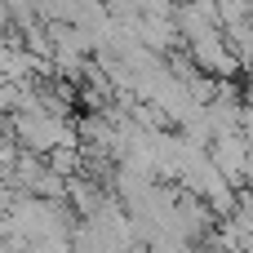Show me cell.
<instances>
[{
  "label": "cell",
  "mask_w": 253,
  "mask_h": 253,
  "mask_svg": "<svg viewBox=\"0 0 253 253\" xmlns=\"http://www.w3.org/2000/svg\"><path fill=\"white\" fill-rule=\"evenodd\" d=\"M133 36H138V44L151 49L156 58H160V53H173V49L182 44V31H178L173 18H138Z\"/></svg>",
  "instance_id": "277c9868"
},
{
  "label": "cell",
  "mask_w": 253,
  "mask_h": 253,
  "mask_svg": "<svg viewBox=\"0 0 253 253\" xmlns=\"http://www.w3.org/2000/svg\"><path fill=\"white\" fill-rule=\"evenodd\" d=\"M13 138H18V147L31 151V156H53L58 147H80L76 125H71L67 116H58V111H44L40 102L13 116Z\"/></svg>",
  "instance_id": "6da1fadb"
},
{
  "label": "cell",
  "mask_w": 253,
  "mask_h": 253,
  "mask_svg": "<svg viewBox=\"0 0 253 253\" xmlns=\"http://www.w3.org/2000/svg\"><path fill=\"white\" fill-rule=\"evenodd\" d=\"M182 44L191 49V62H196L205 76H213V80H236V76H240V62H236V53H231L222 27H200V31H191Z\"/></svg>",
  "instance_id": "7a4b0ae2"
},
{
  "label": "cell",
  "mask_w": 253,
  "mask_h": 253,
  "mask_svg": "<svg viewBox=\"0 0 253 253\" xmlns=\"http://www.w3.org/2000/svg\"><path fill=\"white\" fill-rule=\"evenodd\" d=\"M240 133H245V142L253 151V102H245V111H240Z\"/></svg>",
  "instance_id": "5b68a950"
},
{
  "label": "cell",
  "mask_w": 253,
  "mask_h": 253,
  "mask_svg": "<svg viewBox=\"0 0 253 253\" xmlns=\"http://www.w3.org/2000/svg\"><path fill=\"white\" fill-rule=\"evenodd\" d=\"M249 4H253V0H249Z\"/></svg>",
  "instance_id": "52a82bcc"
},
{
  "label": "cell",
  "mask_w": 253,
  "mask_h": 253,
  "mask_svg": "<svg viewBox=\"0 0 253 253\" xmlns=\"http://www.w3.org/2000/svg\"><path fill=\"white\" fill-rule=\"evenodd\" d=\"M249 142H245V133L240 129H231V133H218L213 142H209V160L218 165V173L227 178V187H240L245 182V169H249Z\"/></svg>",
  "instance_id": "3957f363"
},
{
  "label": "cell",
  "mask_w": 253,
  "mask_h": 253,
  "mask_svg": "<svg viewBox=\"0 0 253 253\" xmlns=\"http://www.w3.org/2000/svg\"><path fill=\"white\" fill-rule=\"evenodd\" d=\"M249 22H253V13H249Z\"/></svg>",
  "instance_id": "8992f818"
}]
</instances>
